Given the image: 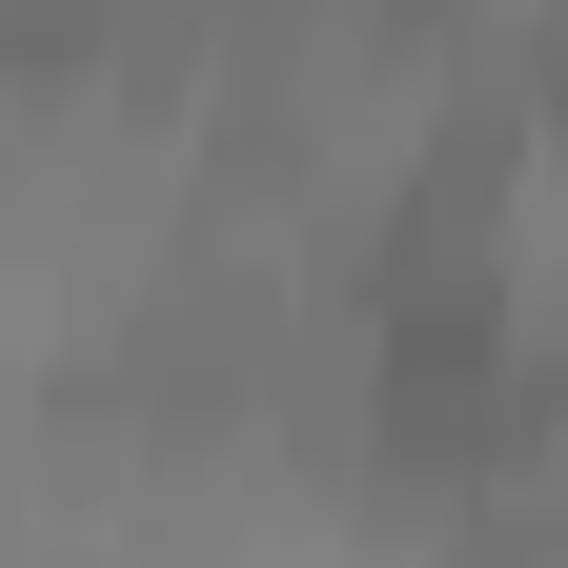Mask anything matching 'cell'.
<instances>
[{"instance_id":"cell-1","label":"cell","mask_w":568,"mask_h":568,"mask_svg":"<svg viewBox=\"0 0 568 568\" xmlns=\"http://www.w3.org/2000/svg\"><path fill=\"white\" fill-rule=\"evenodd\" d=\"M528 345L508 305H487V264H386V325H366V426H386V467H487L528 426Z\"/></svg>"}]
</instances>
